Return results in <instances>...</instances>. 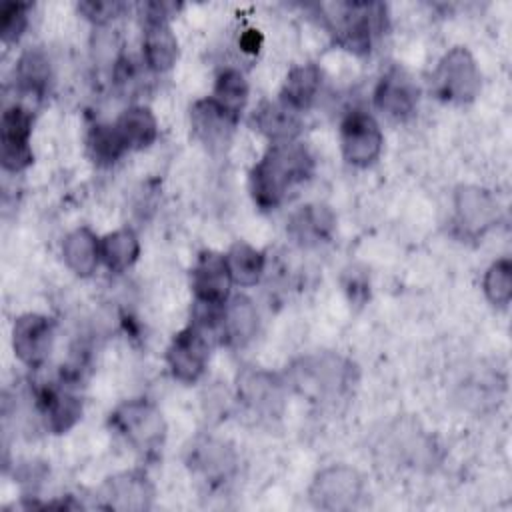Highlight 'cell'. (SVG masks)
<instances>
[{"label":"cell","instance_id":"cell-17","mask_svg":"<svg viewBox=\"0 0 512 512\" xmlns=\"http://www.w3.org/2000/svg\"><path fill=\"white\" fill-rule=\"evenodd\" d=\"M104 498L108 500L106 506L114 510H144L152 498V486L146 476L126 472L106 482Z\"/></svg>","mask_w":512,"mask_h":512},{"label":"cell","instance_id":"cell-22","mask_svg":"<svg viewBox=\"0 0 512 512\" xmlns=\"http://www.w3.org/2000/svg\"><path fill=\"white\" fill-rule=\"evenodd\" d=\"M254 124L256 128L276 142H290L300 132V112L292 110L284 102H264L254 112Z\"/></svg>","mask_w":512,"mask_h":512},{"label":"cell","instance_id":"cell-3","mask_svg":"<svg viewBox=\"0 0 512 512\" xmlns=\"http://www.w3.org/2000/svg\"><path fill=\"white\" fill-rule=\"evenodd\" d=\"M110 422L124 440L140 452H152L160 448L164 440L166 428L162 414L146 400L124 402L114 410Z\"/></svg>","mask_w":512,"mask_h":512},{"label":"cell","instance_id":"cell-27","mask_svg":"<svg viewBox=\"0 0 512 512\" xmlns=\"http://www.w3.org/2000/svg\"><path fill=\"white\" fill-rule=\"evenodd\" d=\"M226 114H230L234 120L240 118V112L246 106L248 100V82L244 74L236 68H224L214 84L212 96H210Z\"/></svg>","mask_w":512,"mask_h":512},{"label":"cell","instance_id":"cell-18","mask_svg":"<svg viewBox=\"0 0 512 512\" xmlns=\"http://www.w3.org/2000/svg\"><path fill=\"white\" fill-rule=\"evenodd\" d=\"M62 258L64 264L76 276H90L96 272L100 264V240L90 228L72 230L62 242Z\"/></svg>","mask_w":512,"mask_h":512},{"label":"cell","instance_id":"cell-21","mask_svg":"<svg viewBox=\"0 0 512 512\" xmlns=\"http://www.w3.org/2000/svg\"><path fill=\"white\" fill-rule=\"evenodd\" d=\"M322 86V72L316 64H302L296 66L288 72L282 92H280V102L290 106L296 112H304L312 106L316 100L318 92Z\"/></svg>","mask_w":512,"mask_h":512},{"label":"cell","instance_id":"cell-2","mask_svg":"<svg viewBox=\"0 0 512 512\" xmlns=\"http://www.w3.org/2000/svg\"><path fill=\"white\" fill-rule=\"evenodd\" d=\"M482 86L478 64L464 46L450 48L432 74V90L438 98L454 104L472 102Z\"/></svg>","mask_w":512,"mask_h":512},{"label":"cell","instance_id":"cell-23","mask_svg":"<svg viewBox=\"0 0 512 512\" xmlns=\"http://www.w3.org/2000/svg\"><path fill=\"white\" fill-rule=\"evenodd\" d=\"M40 408L46 426L56 434L72 428L82 414L80 398L64 388H44L40 392Z\"/></svg>","mask_w":512,"mask_h":512},{"label":"cell","instance_id":"cell-25","mask_svg":"<svg viewBox=\"0 0 512 512\" xmlns=\"http://www.w3.org/2000/svg\"><path fill=\"white\" fill-rule=\"evenodd\" d=\"M140 254V242L134 230L120 228L100 240V260L110 272L128 270Z\"/></svg>","mask_w":512,"mask_h":512},{"label":"cell","instance_id":"cell-31","mask_svg":"<svg viewBox=\"0 0 512 512\" xmlns=\"http://www.w3.org/2000/svg\"><path fill=\"white\" fill-rule=\"evenodd\" d=\"M482 288L494 306H508L512 300V262L508 258L492 262L484 274Z\"/></svg>","mask_w":512,"mask_h":512},{"label":"cell","instance_id":"cell-6","mask_svg":"<svg viewBox=\"0 0 512 512\" xmlns=\"http://www.w3.org/2000/svg\"><path fill=\"white\" fill-rule=\"evenodd\" d=\"M208 358L210 338L206 336V330L196 322L182 328L166 350V362L172 376L184 384H192L204 374Z\"/></svg>","mask_w":512,"mask_h":512},{"label":"cell","instance_id":"cell-10","mask_svg":"<svg viewBox=\"0 0 512 512\" xmlns=\"http://www.w3.org/2000/svg\"><path fill=\"white\" fill-rule=\"evenodd\" d=\"M232 276L228 270L226 254L204 250L196 258L190 274V286L196 298V304L204 306H224L230 298Z\"/></svg>","mask_w":512,"mask_h":512},{"label":"cell","instance_id":"cell-32","mask_svg":"<svg viewBox=\"0 0 512 512\" xmlns=\"http://www.w3.org/2000/svg\"><path fill=\"white\" fill-rule=\"evenodd\" d=\"M28 26V4L4 2L0 8V36L4 44L18 42Z\"/></svg>","mask_w":512,"mask_h":512},{"label":"cell","instance_id":"cell-20","mask_svg":"<svg viewBox=\"0 0 512 512\" xmlns=\"http://www.w3.org/2000/svg\"><path fill=\"white\" fill-rule=\"evenodd\" d=\"M236 122L212 98L198 100L192 106V128L206 146L224 144Z\"/></svg>","mask_w":512,"mask_h":512},{"label":"cell","instance_id":"cell-24","mask_svg":"<svg viewBox=\"0 0 512 512\" xmlns=\"http://www.w3.org/2000/svg\"><path fill=\"white\" fill-rule=\"evenodd\" d=\"M234 452L216 440H206L192 450L190 466L208 482H222L234 472Z\"/></svg>","mask_w":512,"mask_h":512},{"label":"cell","instance_id":"cell-15","mask_svg":"<svg viewBox=\"0 0 512 512\" xmlns=\"http://www.w3.org/2000/svg\"><path fill=\"white\" fill-rule=\"evenodd\" d=\"M258 330V312L250 298L232 296L222 306L220 332L226 342L234 346H244L254 338Z\"/></svg>","mask_w":512,"mask_h":512},{"label":"cell","instance_id":"cell-13","mask_svg":"<svg viewBox=\"0 0 512 512\" xmlns=\"http://www.w3.org/2000/svg\"><path fill=\"white\" fill-rule=\"evenodd\" d=\"M418 104V86L402 68H390L374 88V106L394 120L412 116Z\"/></svg>","mask_w":512,"mask_h":512},{"label":"cell","instance_id":"cell-1","mask_svg":"<svg viewBox=\"0 0 512 512\" xmlns=\"http://www.w3.org/2000/svg\"><path fill=\"white\" fill-rule=\"evenodd\" d=\"M312 156L296 140L276 142L250 172V192L254 202L264 208L280 206L288 194L312 174Z\"/></svg>","mask_w":512,"mask_h":512},{"label":"cell","instance_id":"cell-9","mask_svg":"<svg viewBox=\"0 0 512 512\" xmlns=\"http://www.w3.org/2000/svg\"><path fill=\"white\" fill-rule=\"evenodd\" d=\"M166 4H148L146 26L142 34V56L150 70L166 72L178 60V40L168 24Z\"/></svg>","mask_w":512,"mask_h":512},{"label":"cell","instance_id":"cell-28","mask_svg":"<svg viewBox=\"0 0 512 512\" xmlns=\"http://www.w3.org/2000/svg\"><path fill=\"white\" fill-rule=\"evenodd\" d=\"M18 88L32 96H44L50 84V62L42 50H28L16 64Z\"/></svg>","mask_w":512,"mask_h":512},{"label":"cell","instance_id":"cell-12","mask_svg":"<svg viewBox=\"0 0 512 512\" xmlns=\"http://www.w3.org/2000/svg\"><path fill=\"white\" fill-rule=\"evenodd\" d=\"M454 220L464 236H482L500 218L498 200L480 186H460L454 194Z\"/></svg>","mask_w":512,"mask_h":512},{"label":"cell","instance_id":"cell-29","mask_svg":"<svg viewBox=\"0 0 512 512\" xmlns=\"http://www.w3.org/2000/svg\"><path fill=\"white\" fill-rule=\"evenodd\" d=\"M238 390L244 402L256 410L272 408V402L278 400V384L266 372H244L238 380Z\"/></svg>","mask_w":512,"mask_h":512},{"label":"cell","instance_id":"cell-7","mask_svg":"<svg viewBox=\"0 0 512 512\" xmlns=\"http://www.w3.org/2000/svg\"><path fill=\"white\" fill-rule=\"evenodd\" d=\"M362 476L350 466H330L316 474L310 500L320 510H350L362 498Z\"/></svg>","mask_w":512,"mask_h":512},{"label":"cell","instance_id":"cell-33","mask_svg":"<svg viewBox=\"0 0 512 512\" xmlns=\"http://www.w3.org/2000/svg\"><path fill=\"white\" fill-rule=\"evenodd\" d=\"M124 4L120 2H108V0H96V2H82L80 10L86 14V18H90L96 24H106L112 18L118 16V12L122 10Z\"/></svg>","mask_w":512,"mask_h":512},{"label":"cell","instance_id":"cell-5","mask_svg":"<svg viewBox=\"0 0 512 512\" xmlns=\"http://www.w3.org/2000/svg\"><path fill=\"white\" fill-rule=\"evenodd\" d=\"M338 16H334V34L338 42L352 52H368L374 36L382 28L386 8L376 2L338 4Z\"/></svg>","mask_w":512,"mask_h":512},{"label":"cell","instance_id":"cell-26","mask_svg":"<svg viewBox=\"0 0 512 512\" xmlns=\"http://www.w3.org/2000/svg\"><path fill=\"white\" fill-rule=\"evenodd\" d=\"M232 282L238 286H254L260 282L266 266V258L260 250L246 242H236L226 254Z\"/></svg>","mask_w":512,"mask_h":512},{"label":"cell","instance_id":"cell-19","mask_svg":"<svg viewBox=\"0 0 512 512\" xmlns=\"http://www.w3.org/2000/svg\"><path fill=\"white\" fill-rule=\"evenodd\" d=\"M112 124L126 150H144L158 138V122L146 106L126 108Z\"/></svg>","mask_w":512,"mask_h":512},{"label":"cell","instance_id":"cell-8","mask_svg":"<svg viewBox=\"0 0 512 512\" xmlns=\"http://www.w3.org/2000/svg\"><path fill=\"white\" fill-rule=\"evenodd\" d=\"M32 112L12 104L0 118V162L8 172H20L32 164Z\"/></svg>","mask_w":512,"mask_h":512},{"label":"cell","instance_id":"cell-11","mask_svg":"<svg viewBox=\"0 0 512 512\" xmlns=\"http://www.w3.org/2000/svg\"><path fill=\"white\" fill-rule=\"evenodd\" d=\"M54 344V322L44 314H22L12 328V348L16 358L36 368L46 362Z\"/></svg>","mask_w":512,"mask_h":512},{"label":"cell","instance_id":"cell-16","mask_svg":"<svg viewBox=\"0 0 512 512\" xmlns=\"http://www.w3.org/2000/svg\"><path fill=\"white\" fill-rule=\"evenodd\" d=\"M336 218L332 210L324 204H308L292 214L288 222V232L300 244H318L332 236Z\"/></svg>","mask_w":512,"mask_h":512},{"label":"cell","instance_id":"cell-4","mask_svg":"<svg viewBox=\"0 0 512 512\" xmlns=\"http://www.w3.org/2000/svg\"><path fill=\"white\" fill-rule=\"evenodd\" d=\"M384 136L378 120L366 110H350L340 122V148L348 164L366 168L378 160Z\"/></svg>","mask_w":512,"mask_h":512},{"label":"cell","instance_id":"cell-30","mask_svg":"<svg viewBox=\"0 0 512 512\" xmlns=\"http://www.w3.org/2000/svg\"><path fill=\"white\" fill-rule=\"evenodd\" d=\"M88 152L98 164H114L128 150L114 124H96L88 134Z\"/></svg>","mask_w":512,"mask_h":512},{"label":"cell","instance_id":"cell-14","mask_svg":"<svg viewBox=\"0 0 512 512\" xmlns=\"http://www.w3.org/2000/svg\"><path fill=\"white\" fill-rule=\"evenodd\" d=\"M350 366L336 356H316L302 362V368H296V384L302 392L312 396H336L340 394L348 380Z\"/></svg>","mask_w":512,"mask_h":512}]
</instances>
